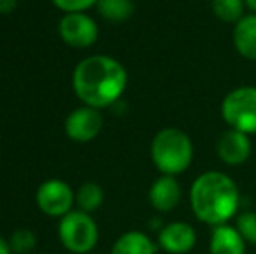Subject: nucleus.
I'll return each mask as SVG.
<instances>
[{
  "instance_id": "obj_8",
  "label": "nucleus",
  "mask_w": 256,
  "mask_h": 254,
  "mask_svg": "<svg viewBox=\"0 0 256 254\" xmlns=\"http://www.w3.org/2000/svg\"><path fill=\"white\" fill-rule=\"evenodd\" d=\"M103 127V115L98 108L80 106L75 108L64 120V132L72 141L89 143L100 134Z\"/></svg>"
},
{
  "instance_id": "obj_1",
  "label": "nucleus",
  "mask_w": 256,
  "mask_h": 254,
  "mask_svg": "<svg viewBox=\"0 0 256 254\" xmlns=\"http://www.w3.org/2000/svg\"><path fill=\"white\" fill-rule=\"evenodd\" d=\"M74 91L86 106L106 108L117 103L128 87V71L110 56H89L75 66Z\"/></svg>"
},
{
  "instance_id": "obj_13",
  "label": "nucleus",
  "mask_w": 256,
  "mask_h": 254,
  "mask_svg": "<svg viewBox=\"0 0 256 254\" xmlns=\"http://www.w3.org/2000/svg\"><path fill=\"white\" fill-rule=\"evenodd\" d=\"M232 40L236 51L244 59L256 61V14H246L234 24Z\"/></svg>"
},
{
  "instance_id": "obj_11",
  "label": "nucleus",
  "mask_w": 256,
  "mask_h": 254,
  "mask_svg": "<svg viewBox=\"0 0 256 254\" xmlns=\"http://www.w3.org/2000/svg\"><path fill=\"white\" fill-rule=\"evenodd\" d=\"M148 200L152 207L158 213H169L182 200V187L174 176L162 174L152 183L148 192Z\"/></svg>"
},
{
  "instance_id": "obj_2",
  "label": "nucleus",
  "mask_w": 256,
  "mask_h": 254,
  "mask_svg": "<svg viewBox=\"0 0 256 254\" xmlns=\"http://www.w3.org/2000/svg\"><path fill=\"white\" fill-rule=\"evenodd\" d=\"M240 193L236 181L220 171H206L190 187V206L199 221L211 227L226 225L239 211Z\"/></svg>"
},
{
  "instance_id": "obj_14",
  "label": "nucleus",
  "mask_w": 256,
  "mask_h": 254,
  "mask_svg": "<svg viewBox=\"0 0 256 254\" xmlns=\"http://www.w3.org/2000/svg\"><path fill=\"white\" fill-rule=\"evenodd\" d=\"M157 246L143 232H126L115 241L112 254H155Z\"/></svg>"
},
{
  "instance_id": "obj_20",
  "label": "nucleus",
  "mask_w": 256,
  "mask_h": 254,
  "mask_svg": "<svg viewBox=\"0 0 256 254\" xmlns=\"http://www.w3.org/2000/svg\"><path fill=\"white\" fill-rule=\"evenodd\" d=\"M52 3L60 10L66 12H84L98 3V0H52Z\"/></svg>"
},
{
  "instance_id": "obj_4",
  "label": "nucleus",
  "mask_w": 256,
  "mask_h": 254,
  "mask_svg": "<svg viewBox=\"0 0 256 254\" xmlns=\"http://www.w3.org/2000/svg\"><path fill=\"white\" fill-rule=\"evenodd\" d=\"M222 119L230 129L244 134H256V87L242 85L223 98Z\"/></svg>"
},
{
  "instance_id": "obj_15",
  "label": "nucleus",
  "mask_w": 256,
  "mask_h": 254,
  "mask_svg": "<svg viewBox=\"0 0 256 254\" xmlns=\"http://www.w3.org/2000/svg\"><path fill=\"white\" fill-rule=\"evenodd\" d=\"M96 7L104 19L114 21V23L129 19L134 12L132 0H98Z\"/></svg>"
},
{
  "instance_id": "obj_3",
  "label": "nucleus",
  "mask_w": 256,
  "mask_h": 254,
  "mask_svg": "<svg viewBox=\"0 0 256 254\" xmlns=\"http://www.w3.org/2000/svg\"><path fill=\"white\" fill-rule=\"evenodd\" d=\"M154 166L168 176L185 173L194 160V143L186 132L176 127L160 129L150 145Z\"/></svg>"
},
{
  "instance_id": "obj_5",
  "label": "nucleus",
  "mask_w": 256,
  "mask_h": 254,
  "mask_svg": "<svg viewBox=\"0 0 256 254\" xmlns=\"http://www.w3.org/2000/svg\"><path fill=\"white\" fill-rule=\"evenodd\" d=\"M98 225L84 211H70L60 221V241L68 251L86 254L98 244Z\"/></svg>"
},
{
  "instance_id": "obj_23",
  "label": "nucleus",
  "mask_w": 256,
  "mask_h": 254,
  "mask_svg": "<svg viewBox=\"0 0 256 254\" xmlns=\"http://www.w3.org/2000/svg\"><path fill=\"white\" fill-rule=\"evenodd\" d=\"M246 2V7L251 10L253 14H256V0H244Z\"/></svg>"
},
{
  "instance_id": "obj_10",
  "label": "nucleus",
  "mask_w": 256,
  "mask_h": 254,
  "mask_svg": "<svg viewBox=\"0 0 256 254\" xmlns=\"http://www.w3.org/2000/svg\"><path fill=\"white\" fill-rule=\"evenodd\" d=\"M197 234L192 225L172 221L158 232V248L169 254H186L196 248Z\"/></svg>"
},
{
  "instance_id": "obj_22",
  "label": "nucleus",
  "mask_w": 256,
  "mask_h": 254,
  "mask_svg": "<svg viewBox=\"0 0 256 254\" xmlns=\"http://www.w3.org/2000/svg\"><path fill=\"white\" fill-rule=\"evenodd\" d=\"M10 251H12V249H10V244L0 235V254H10Z\"/></svg>"
},
{
  "instance_id": "obj_17",
  "label": "nucleus",
  "mask_w": 256,
  "mask_h": 254,
  "mask_svg": "<svg viewBox=\"0 0 256 254\" xmlns=\"http://www.w3.org/2000/svg\"><path fill=\"white\" fill-rule=\"evenodd\" d=\"M212 14L223 23L236 24L237 21L242 19L246 14V2L244 0H211Z\"/></svg>"
},
{
  "instance_id": "obj_21",
  "label": "nucleus",
  "mask_w": 256,
  "mask_h": 254,
  "mask_svg": "<svg viewBox=\"0 0 256 254\" xmlns=\"http://www.w3.org/2000/svg\"><path fill=\"white\" fill-rule=\"evenodd\" d=\"M18 5V0H0V14H10Z\"/></svg>"
},
{
  "instance_id": "obj_7",
  "label": "nucleus",
  "mask_w": 256,
  "mask_h": 254,
  "mask_svg": "<svg viewBox=\"0 0 256 254\" xmlns=\"http://www.w3.org/2000/svg\"><path fill=\"white\" fill-rule=\"evenodd\" d=\"M37 206L48 216H61L70 213L75 202V193L61 180H48L37 190Z\"/></svg>"
},
{
  "instance_id": "obj_9",
  "label": "nucleus",
  "mask_w": 256,
  "mask_h": 254,
  "mask_svg": "<svg viewBox=\"0 0 256 254\" xmlns=\"http://www.w3.org/2000/svg\"><path fill=\"white\" fill-rule=\"evenodd\" d=\"M251 150H253V145H251L250 134H244L236 129L222 132L216 143V153L220 160L232 167L246 162L251 155Z\"/></svg>"
},
{
  "instance_id": "obj_18",
  "label": "nucleus",
  "mask_w": 256,
  "mask_h": 254,
  "mask_svg": "<svg viewBox=\"0 0 256 254\" xmlns=\"http://www.w3.org/2000/svg\"><path fill=\"white\" fill-rule=\"evenodd\" d=\"M10 249L16 254H28L30 251L35 249V244H37V239H35V234L28 228H18L12 235H10Z\"/></svg>"
},
{
  "instance_id": "obj_12",
  "label": "nucleus",
  "mask_w": 256,
  "mask_h": 254,
  "mask_svg": "<svg viewBox=\"0 0 256 254\" xmlns=\"http://www.w3.org/2000/svg\"><path fill=\"white\" fill-rule=\"evenodd\" d=\"M209 254H246V241L236 227H212L209 239Z\"/></svg>"
},
{
  "instance_id": "obj_16",
  "label": "nucleus",
  "mask_w": 256,
  "mask_h": 254,
  "mask_svg": "<svg viewBox=\"0 0 256 254\" xmlns=\"http://www.w3.org/2000/svg\"><path fill=\"white\" fill-rule=\"evenodd\" d=\"M104 199V192L103 188L100 187L98 183H92V181H88L84 183L80 188L75 193V202L80 207V211L84 213H94L96 209H100Z\"/></svg>"
},
{
  "instance_id": "obj_19",
  "label": "nucleus",
  "mask_w": 256,
  "mask_h": 254,
  "mask_svg": "<svg viewBox=\"0 0 256 254\" xmlns=\"http://www.w3.org/2000/svg\"><path fill=\"white\" fill-rule=\"evenodd\" d=\"M236 228L239 230V234L242 235L246 244L256 246V213L254 211L240 213L236 220Z\"/></svg>"
},
{
  "instance_id": "obj_6",
  "label": "nucleus",
  "mask_w": 256,
  "mask_h": 254,
  "mask_svg": "<svg viewBox=\"0 0 256 254\" xmlns=\"http://www.w3.org/2000/svg\"><path fill=\"white\" fill-rule=\"evenodd\" d=\"M98 24L86 12H66L60 19V37L77 49L91 47L98 40Z\"/></svg>"
}]
</instances>
